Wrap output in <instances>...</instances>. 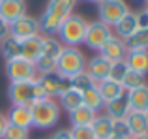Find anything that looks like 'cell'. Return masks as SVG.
I'll list each match as a JSON object with an SVG mask.
<instances>
[{
    "mask_svg": "<svg viewBox=\"0 0 148 139\" xmlns=\"http://www.w3.org/2000/svg\"><path fill=\"white\" fill-rule=\"evenodd\" d=\"M8 98H10L11 105H25V107H32L36 102L45 100L43 88H41L40 81L32 79V81H23V83H10L8 88Z\"/></svg>",
    "mask_w": 148,
    "mask_h": 139,
    "instance_id": "obj_1",
    "label": "cell"
},
{
    "mask_svg": "<svg viewBox=\"0 0 148 139\" xmlns=\"http://www.w3.org/2000/svg\"><path fill=\"white\" fill-rule=\"evenodd\" d=\"M88 21L81 13H71L64 23L60 25L58 30V41L64 47H79L84 43V36H86Z\"/></svg>",
    "mask_w": 148,
    "mask_h": 139,
    "instance_id": "obj_2",
    "label": "cell"
},
{
    "mask_svg": "<svg viewBox=\"0 0 148 139\" xmlns=\"http://www.w3.org/2000/svg\"><path fill=\"white\" fill-rule=\"evenodd\" d=\"M32 113V126L38 130H53L60 120V105L58 102H54L53 98H45L36 102L30 107Z\"/></svg>",
    "mask_w": 148,
    "mask_h": 139,
    "instance_id": "obj_3",
    "label": "cell"
},
{
    "mask_svg": "<svg viewBox=\"0 0 148 139\" xmlns=\"http://www.w3.org/2000/svg\"><path fill=\"white\" fill-rule=\"evenodd\" d=\"M56 72L60 75L71 77L86 72V56L79 47H62L60 56L56 58Z\"/></svg>",
    "mask_w": 148,
    "mask_h": 139,
    "instance_id": "obj_4",
    "label": "cell"
},
{
    "mask_svg": "<svg viewBox=\"0 0 148 139\" xmlns=\"http://www.w3.org/2000/svg\"><path fill=\"white\" fill-rule=\"evenodd\" d=\"M130 6H127L124 0H103V2H98V13L99 19L98 21L105 23L107 26H114L120 19L126 13H130Z\"/></svg>",
    "mask_w": 148,
    "mask_h": 139,
    "instance_id": "obj_5",
    "label": "cell"
},
{
    "mask_svg": "<svg viewBox=\"0 0 148 139\" xmlns=\"http://www.w3.org/2000/svg\"><path fill=\"white\" fill-rule=\"evenodd\" d=\"M112 36V28L107 26L105 23L101 21H92L88 23V28H86V36H84V45L92 51H101L105 47L109 40Z\"/></svg>",
    "mask_w": 148,
    "mask_h": 139,
    "instance_id": "obj_6",
    "label": "cell"
},
{
    "mask_svg": "<svg viewBox=\"0 0 148 139\" xmlns=\"http://www.w3.org/2000/svg\"><path fill=\"white\" fill-rule=\"evenodd\" d=\"M10 83H23V81H32L38 79V72L36 66L30 62H26L25 58H15V60H8L4 66Z\"/></svg>",
    "mask_w": 148,
    "mask_h": 139,
    "instance_id": "obj_7",
    "label": "cell"
},
{
    "mask_svg": "<svg viewBox=\"0 0 148 139\" xmlns=\"http://www.w3.org/2000/svg\"><path fill=\"white\" fill-rule=\"evenodd\" d=\"M10 36L15 38L19 41H25L28 38H34V36H40V21L32 15H23L21 19L13 21L10 25Z\"/></svg>",
    "mask_w": 148,
    "mask_h": 139,
    "instance_id": "obj_8",
    "label": "cell"
},
{
    "mask_svg": "<svg viewBox=\"0 0 148 139\" xmlns=\"http://www.w3.org/2000/svg\"><path fill=\"white\" fill-rule=\"evenodd\" d=\"M41 88H43L45 96L47 98H58L64 90H68L71 87L68 77L60 75L58 72H51V73H43V75H38Z\"/></svg>",
    "mask_w": 148,
    "mask_h": 139,
    "instance_id": "obj_9",
    "label": "cell"
},
{
    "mask_svg": "<svg viewBox=\"0 0 148 139\" xmlns=\"http://www.w3.org/2000/svg\"><path fill=\"white\" fill-rule=\"evenodd\" d=\"M99 55L103 56V58H107L109 62L116 64V62H124V58H126L127 55V49H126V43H124V40H120V38H116L114 34L111 36V40L105 43V47L99 51Z\"/></svg>",
    "mask_w": 148,
    "mask_h": 139,
    "instance_id": "obj_10",
    "label": "cell"
},
{
    "mask_svg": "<svg viewBox=\"0 0 148 139\" xmlns=\"http://www.w3.org/2000/svg\"><path fill=\"white\" fill-rule=\"evenodd\" d=\"M112 28H114L112 34H114L116 38H120V40L126 41L127 38L133 36V34L139 30V11H130V13H126Z\"/></svg>",
    "mask_w": 148,
    "mask_h": 139,
    "instance_id": "obj_11",
    "label": "cell"
},
{
    "mask_svg": "<svg viewBox=\"0 0 148 139\" xmlns=\"http://www.w3.org/2000/svg\"><path fill=\"white\" fill-rule=\"evenodd\" d=\"M26 15V2L23 0H0V19L11 25L13 21Z\"/></svg>",
    "mask_w": 148,
    "mask_h": 139,
    "instance_id": "obj_12",
    "label": "cell"
},
{
    "mask_svg": "<svg viewBox=\"0 0 148 139\" xmlns=\"http://www.w3.org/2000/svg\"><path fill=\"white\" fill-rule=\"evenodd\" d=\"M41 53H43V36L41 34L21 41V58H25L26 62L36 66V62L41 58Z\"/></svg>",
    "mask_w": 148,
    "mask_h": 139,
    "instance_id": "obj_13",
    "label": "cell"
},
{
    "mask_svg": "<svg viewBox=\"0 0 148 139\" xmlns=\"http://www.w3.org/2000/svg\"><path fill=\"white\" fill-rule=\"evenodd\" d=\"M111 68H112V62H109V60L103 58L101 55L92 56V58L86 62V73L96 81V83H101V81L109 79Z\"/></svg>",
    "mask_w": 148,
    "mask_h": 139,
    "instance_id": "obj_14",
    "label": "cell"
},
{
    "mask_svg": "<svg viewBox=\"0 0 148 139\" xmlns=\"http://www.w3.org/2000/svg\"><path fill=\"white\" fill-rule=\"evenodd\" d=\"M126 100H127V105H130V111L148 113V85H143L139 88L126 92Z\"/></svg>",
    "mask_w": 148,
    "mask_h": 139,
    "instance_id": "obj_15",
    "label": "cell"
},
{
    "mask_svg": "<svg viewBox=\"0 0 148 139\" xmlns=\"http://www.w3.org/2000/svg\"><path fill=\"white\" fill-rule=\"evenodd\" d=\"M6 117H8V122L13 124V126H19V128H25V130L32 128V113H30V107L11 105L10 113Z\"/></svg>",
    "mask_w": 148,
    "mask_h": 139,
    "instance_id": "obj_16",
    "label": "cell"
},
{
    "mask_svg": "<svg viewBox=\"0 0 148 139\" xmlns=\"http://www.w3.org/2000/svg\"><path fill=\"white\" fill-rule=\"evenodd\" d=\"M98 90H99V94H101L105 103L114 102V100H120V98L126 96V90H124L122 85L116 83V81H111V79H105L101 83H98Z\"/></svg>",
    "mask_w": 148,
    "mask_h": 139,
    "instance_id": "obj_17",
    "label": "cell"
},
{
    "mask_svg": "<svg viewBox=\"0 0 148 139\" xmlns=\"http://www.w3.org/2000/svg\"><path fill=\"white\" fill-rule=\"evenodd\" d=\"M124 62H126V66L131 72L146 75L148 73V51H127Z\"/></svg>",
    "mask_w": 148,
    "mask_h": 139,
    "instance_id": "obj_18",
    "label": "cell"
},
{
    "mask_svg": "<svg viewBox=\"0 0 148 139\" xmlns=\"http://www.w3.org/2000/svg\"><path fill=\"white\" fill-rule=\"evenodd\" d=\"M58 105H60V109L68 111V113L75 111L77 107L83 105V92H79L77 88L69 87L68 90H64L58 96Z\"/></svg>",
    "mask_w": 148,
    "mask_h": 139,
    "instance_id": "obj_19",
    "label": "cell"
},
{
    "mask_svg": "<svg viewBox=\"0 0 148 139\" xmlns=\"http://www.w3.org/2000/svg\"><path fill=\"white\" fill-rule=\"evenodd\" d=\"M127 126H130V133L131 137L137 136H146L148 133V115L146 113H135V111H130L126 117Z\"/></svg>",
    "mask_w": 148,
    "mask_h": 139,
    "instance_id": "obj_20",
    "label": "cell"
},
{
    "mask_svg": "<svg viewBox=\"0 0 148 139\" xmlns=\"http://www.w3.org/2000/svg\"><path fill=\"white\" fill-rule=\"evenodd\" d=\"M38 21H40V34H45V36H54V34H58L60 25L64 23L60 17H56V15L49 10H43V13H41V17L38 19Z\"/></svg>",
    "mask_w": 148,
    "mask_h": 139,
    "instance_id": "obj_21",
    "label": "cell"
},
{
    "mask_svg": "<svg viewBox=\"0 0 148 139\" xmlns=\"http://www.w3.org/2000/svg\"><path fill=\"white\" fill-rule=\"evenodd\" d=\"M0 55L4 56L6 62L8 60L21 58V41L11 36H6L4 40H0Z\"/></svg>",
    "mask_w": 148,
    "mask_h": 139,
    "instance_id": "obj_22",
    "label": "cell"
},
{
    "mask_svg": "<svg viewBox=\"0 0 148 139\" xmlns=\"http://www.w3.org/2000/svg\"><path fill=\"white\" fill-rule=\"evenodd\" d=\"M90 128L96 139H109L112 136V118H109L107 115H98L90 124Z\"/></svg>",
    "mask_w": 148,
    "mask_h": 139,
    "instance_id": "obj_23",
    "label": "cell"
},
{
    "mask_svg": "<svg viewBox=\"0 0 148 139\" xmlns=\"http://www.w3.org/2000/svg\"><path fill=\"white\" fill-rule=\"evenodd\" d=\"M69 115V122L71 126H90L94 122V118L98 117V113H94L92 109H88L86 105H81L77 107L75 111H71Z\"/></svg>",
    "mask_w": 148,
    "mask_h": 139,
    "instance_id": "obj_24",
    "label": "cell"
},
{
    "mask_svg": "<svg viewBox=\"0 0 148 139\" xmlns=\"http://www.w3.org/2000/svg\"><path fill=\"white\" fill-rule=\"evenodd\" d=\"M105 115H107L109 118H112V120H116V118H126L127 113H130V105H127V100L126 96L120 100H114V102H109L105 103Z\"/></svg>",
    "mask_w": 148,
    "mask_h": 139,
    "instance_id": "obj_25",
    "label": "cell"
},
{
    "mask_svg": "<svg viewBox=\"0 0 148 139\" xmlns=\"http://www.w3.org/2000/svg\"><path fill=\"white\" fill-rule=\"evenodd\" d=\"M45 10L53 11L56 17H60L62 21H66V19L73 13V10H75V2H71V0H51V2H47Z\"/></svg>",
    "mask_w": 148,
    "mask_h": 139,
    "instance_id": "obj_26",
    "label": "cell"
},
{
    "mask_svg": "<svg viewBox=\"0 0 148 139\" xmlns=\"http://www.w3.org/2000/svg\"><path fill=\"white\" fill-rule=\"evenodd\" d=\"M124 43H126L127 51H148V26L146 28H139Z\"/></svg>",
    "mask_w": 148,
    "mask_h": 139,
    "instance_id": "obj_27",
    "label": "cell"
},
{
    "mask_svg": "<svg viewBox=\"0 0 148 139\" xmlns=\"http://www.w3.org/2000/svg\"><path fill=\"white\" fill-rule=\"evenodd\" d=\"M83 105H86L88 109H92L94 113H98V111H101L105 107V102H103V98H101L98 87L88 88V90L83 92Z\"/></svg>",
    "mask_w": 148,
    "mask_h": 139,
    "instance_id": "obj_28",
    "label": "cell"
},
{
    "mask_svg": "<svg viewBox=\"0 0 148 139\" xmlns=\"http://www.w3.org/2000/svg\"><path fill=\"white\" fill-rule=\"evenodd\" d=\"M62 47H64V45H62L54 36H43V53H41V56L56 60L58 56H60Z\"/></svg>",
    "mask_w": 148,
    "mask_h": 139,
    "instance_id": "obj_29",
    "label": "cell"
},
{
    "mask_svg": "<svg viewBox=\"0 0 148 139\" xmlns=\"http://www.w3.org/2000/svg\"><path fill=\"white\" fill-rule=\"evenodd\" d=\"M120 85L124 87V90H126V92H130V90L139 88V87H143V85H146V83H145V75L135 73V72H131V70L127 68V72H126V75H124V79H122V83H120Z\"/></svg>",
    "mask_w": 148,
    "mask_h": 139,
    "instance_id": "obj_30",
    "label": "cell"
},
{
    "mask_svg": "<svg viewBox=\"0 0 148 139\" xmlns=\"http://www.w3.org/2000/svg\"><path fill=\"white\" fill-rule=\"evenodd\" d=\"M69 83H71V87L77 88L79 92H84V90H88V88L98 87V83H96V81L92 79L86 72H83V73H79V75L71 77V79H69Z\"/></svg>",
    "mask_w": 148,
    "mask_h": 139,
    "instance_id": "obj_31",
    "label": "cell"
},
{
    "mask_svg": "<svg viewBox=\"0 0 148 139\" xmlns=\"http://www.w3.org/2000/svg\"><path fill=\"white\" fill-rule=\"evenodd\" d=\"M28 137H30L28 130L19 128V126H13V124H8V128H6V132H4L2 139H28Z\"/></svg>",
    "mask_w": 148,
    "mask_h": 139,
    "instance_id": "obj_32",
    "label": "cell"
},
{
    "mask_svg": "<svg viewBox=\"0 0 148 139\" xmlns=\"http://www.w3.org/2000/svg\"><path fill=\"white\" fill-rule=\"evenodd\" d=\"M69 136H71V139H96L90 126H71Z\"/></svg>",
    "mask_w": 148,
    "mask_h": 139,
    "instance_id": "obj_33",
    "label": "cell"
},
{
    "mask_svg": "<svg viewBox=\"0 0 148 139\" xmlns=\"http://www.w3.org/2000/svg\"><path fill=\"white\" fill-rule=\"evenodd\" d=\"M126 72H127L126 62H116V64H112V68H111V75H109V79L116 81V83H122Z\"/></svg>",
    "mask_w": 148,
    "mask_h": 139,
    "instance_id": "obj_34",
    "label": "cell"
},
{
    "mask_svg": "<svg viewBox=\"0 0 148 139\" xmlns=\"http://www.w3.org/2000/svg\"><path fill=\"white\" fill-rule=\"evenodd\" d=\"M112 133H116V136L131 137L130 126H127V120H126V118H116V120H112Z\"/></svg>",
    "mask_w": 148,
    "mask_h": 139,
    "instance_id": "obj_35",
    "label": "cell"
},
{
    "mask_svg": "<svg viewBox=\"0 0 148 139\" xmlns=\"http://www.w3.org/2000/svg\"><path fill=\"white\" fill-rule=\"evenodd\" d=\"M51 139H71V136H69V130H58L51 136Z\"/></svg>",
    "mask_w": 148,
    "mask_h": 139,
    "instance_id": "obj_36",
    "label": "cell"
},
{
    "mask_svg": "<svg viewBox=\"0 0 148 139\" xmlns=\"http://www.w3.org/2000/svg\"><path fill=\"white\" fill-rule=\"evenodd\" d=\"M6 36H10V25L0 19V40H4Z\"/></svg>",
    "mask_w": 148,
    "mask_h": 139,
    "instance_id": "obj_37",
    "label": "cell"
},
{
    "mask_svg": "<svg viewBox=\"0 0 148 139\" xmlns=\"http://www.w3.org/2000/svg\"><path fill=\"white\" fill-rule=\"evenodd\" d=\"M8 124H10V122H8V117H6V115H2V113H0V139L4 137V132H6Z\"/></svg>",
    "mask_w": 148,
    "mask_h": 139,
    "instance_id": "obj_38",
    "label": "cell"
},
{
    "mask_svg": "<svg viewBox=\"0 0 148 139\" xmlns=\"http://www.w3.org/2000/svg\"><path fill=\"white\" fill-rule=\"evenodd\" d=\"M109 139H131V137H126V136H116V133H112Z\"/></svg>",
    "mask_w": 148,
    "mask_h": 139,
    "instance_id": "obj_39",
    "label": "cell"
},
{
    "mask_svg": "<svg viewBox=\"0 0 148 139\" xmlns=\"http://www.w3.org/2000/svg\"><path fill=\"white\" fill-rule=\"evenodd\" d=\"M131 139H148V133H146V136H137V137H131Z\"/></svg>",
    "mask_w": 148,
    "mask_h": 139,
    "instance_id": "obj_40",
    "label": "cell"
},
{
    "mask_svg": "<svg viewBox=\"0 0 148 139\" xmlns=\"http://www.w3.org/2000/svg\"><path fill=\"white\" fill-rule=\"evenodd\" d=\"M145 13H146V17H148V6L145 8Z\"/></svg>",
    "mask_w": 148,
    "mask_h": 139,
    "instance_id": "obj_41",
    "label": "cell"
},
{
    "mask_svg": "<svg viewBox=\"0 0 148 139\" xmlns=\"http://www.w3.org/2000/svg\"><path fill=\"white\" fill-rule=\"evenodd\" d=\"M146 115H148V113H146Z\"/></svg>",
    "mask_w": 148,
    "mask_h": 139,
    "instance_id": "obj_42",
    "label": "cell"
}]
</instances>
